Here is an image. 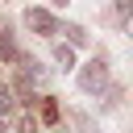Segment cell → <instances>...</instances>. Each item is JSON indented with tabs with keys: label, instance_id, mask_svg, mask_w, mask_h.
<instances>
[{
	"label": "cell",
	"instance_id": "cell-1",
	"mask_svg": "<svg viewBox=\"0 0 133 133\" xmlns=\"http://www.w3.org/2000/svg\"><path fill=\"white\" fill-rule=\"evenodd\" d=\"M79 87H83V91H91V96H100V91L108 87V62H104V58L87 62V66L79 71Z\"/></svg>",
	"mask_w": 133,
	"mask_h": 133
},
{
	"label": "cell",
	"instance_id": "cell-2",
	"mask_svg": "<svg viewBox=\"0 0 133 133\" xmlns=\"http://www.w3.org/2000/svg\"><path fill=\"white\" fill-rule=\"evenodd\" d=\"M25 29H33V33H42V37H50V33H58V21H54L46 8H25Z\"/></svg>",
	"mask_w": 133,
	"mask_h": 133
},
{
	"label": "cell",
	"instance_id": "cell-3",
	"mask_svg": "<svg viewBox=\"0 0 133 133\" xmlns=\"http://www.w3.org/2000/svg\"><path fill=\"white\" fill-rule=\"evenodd\" d=\"M0 58H4V62H17V58H21V50H17V42H12L8 21H0Z\"/></svg>",
	"mask_w": 133,
	"mask_h": 133
},
{
	"label": "cell",
	"instance_id": "cell-4",
	"mask_svg": "<svg viewBox=\"0 0 133 133\" xmlns=\"http://www.w3.org/2000/svg\"><path fill=\"white\" fill-rule=\"evenodd\" d=\"M58 33H66V42H71V46H87V37H91L83 25H66V29L58 25Z\"/></svg>",
	"mask_w": 133,
	"mask_h": 133
},
{
	"label": "cell",
	"instance_id": "cell-5",
	"mask_svg": "<svg viewBox=\"0 0 133 133\" xmlns=\"http://www.w3.org/2000/svg\"><path fill=\"white\" fill-rule=\"evenodd\" d=\"M54 62H58V66H75V50H71V46H58V50H54Z\"/></svg>",
	"mask_w": 133,
	"mask_h": 133
},
{
	"label": "cell",
	"instance_id": "cell-6",
	"mask_svg": "<svg viewBox=\"0 0 133 133\" xmlns=\"http://www.w3.org/2000/svg\"><path fill=\"white\" fill-rule=\"evenodd\" d=\"M42 121H58V104H54L50 96L42 100Z\"/></svg>",
	"mask_w": 133,
	"mask_h": 133
},
{
	"label": "cell",
	"instance_id": "cell-7",
	"mask_svg": "<svg viewBox=\"0 0 133 133\" xmlns=\"http://www.w3.org/2000/svg\"><path fill=\"white\" fill-rule=\"evenodd\" d=\"M12 104H17V100H12V91L0 83V116H4V112H12Z\"/></svg>",
	"mask_w": 133,
	"mask_h": 133
},
{
	"label": "cell",
	"instance_id": "cell-8",
	"mask_svg": "<svg viewBox=\"0 0 133 133\" xmlns=\"http://www.w3.org/2000/svg\"><path fill=\"white\" fill-rule=\"evenodd\" d=\"M17 133H37V121H33V112H25V116H21V125H17Z\"/></svg>",
	"mask_w": 133,
	"mask_h": 133
},
{
	"label": "cell",
	"instance_id": "cell-9",
	"mask_svg": "<svg viewBox=\"0 0 133 133\" xmlns=\"http://www.w3.org/2000/svg\"><path fill=\"white\" fill-rule=\"evenodd\" d=\"M129 8H133V0H116V12L121 17H129Z\"/></svg>",
	"mask_w": 133,
	"mask_h": 133
},
{
	"label": "cell",
	"instance_id": "cell-10",
	"mask_svg": "<svg viewBox=\"0 0 133 133\" xmlns=\"http://www.w3.org/2000/svg\"><path fill=\"white\" fill-rule=\"evenodd\" d=\"M0 133H4V116H0Z\"/></svg>",
	"mask_w": 133,
	"mask_h": 133
}]
</instances>
